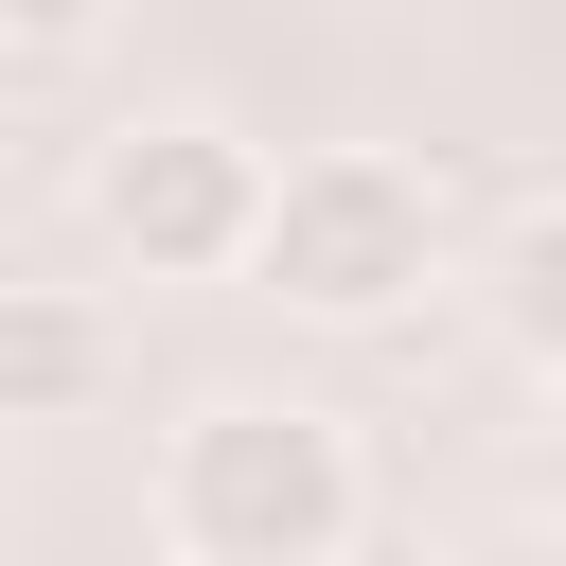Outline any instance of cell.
<instances>
[{
	"label": "cell",
	"instance_id": "obj_1",
	"mask_svg": "<svg viewBox=\"0 0 566 566\" xmlns=\"http://www.w3.org/2000/svg\"><path fill=\"white\" fill-rule=\"evenodd\" d=\"M354 513H371V460L301 389H212L159 442V548L177 566H354Z\"/></svg>",
	"mask_w": 566,
	"mask_h": 566
},
{
	"label": "cell",
	"instance_id": "obj_2",
	"mask_svg": "<svg viewBox=\"0 0 566 566\" xmlns=\"http://www.w3.org/2000/svg\"><path fill=\"white\" fill-rule=\"evenodd\" d=\"M248 283H265L283 318L371 336V318H407V301L442 283V195H424L407 159H371V142L283 159V177H265V230H248Z\"/></svg>",
	"mask_w": 566,
	"mask_h": 566
},
{
	"label": "cell",
	"instance_id": "obj_3",
	"mask_svg": "<svg viewBox=\"0 0 566 566\" xmlns=\"http://www.w3.org/2000/svg\"><path fill=\"white\" fill-rule=\"evenodd\" d=\"M248 230H265V142H230L212 106L88 142V248H124L142 283H248Z\"/></svg>",
	"mask_w": 566,
	"mask_h": 566
},
{
	"label": "cell",
	"instance_id": "obj_4",
	"mask_svg": "<svg viewBox=\"0 0 566 566\" xmlns=\"http://www.w3.org/2000/svg\"><path fill=\"white\" fill-rule=\"evenodd\" d=\"M106 407V301L0 283V424H88Z\"/></svg>",
	"mask_w": 566,
	"mask_h": 566
},
{
	"label": "cell",
	"instance_id": "obj_5",
	"mask_svg": "<svg viewBox=\"0 0 566 566\" xmlns=\"http://www.w3.org/2000/svg\"><path fill=\"white\" fill-rule=\"evenodd\" d=\"M478 318H495L531 371H566V195H513V212H495V248H478Z\"/></svg>",
	"mask_w": 566,
	"mask_h": 566
},
{
	"label": "cell",
	"instance_id": "obj_6",
	"mask_svg": "<svg viewBox=\"0 0 566 566\" xmlns=\"http://www.w3.org/2000/svg\"><path fill=\"white\" fill-rule=\"evenodd\" d=\"M106 18H124V0H0V35H18V53H88Z\"/></svg>",
	"mask_w": 566,
	"mask_h": 566
},
{
	"label": "cell",
	"instance_id": "obj_7",
	"mask_svg": "<svg viewBox=\"0 0 566 566\" xmlns=\"http://www.w3.org/2000/svg\"><path fill=\"white\" fill-rule=\"evenodd\" d=\"M531 478H548V513H566V371H548V424H531Z\"/></svg>",
	"mask_w": 566,
	"mask_h": 566
}]
</instances>
